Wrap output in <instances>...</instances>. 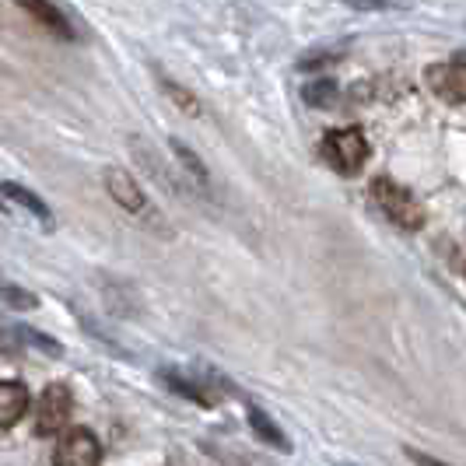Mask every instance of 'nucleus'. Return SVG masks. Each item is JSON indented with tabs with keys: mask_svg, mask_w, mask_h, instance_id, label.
I'll return each mask as SVG.
<instances>
[{
	"mask_svg": "<svg viewBox=\"0 0 466 466\" xmlns=\"http://www.w3.org/2000/svg\"><path fill=\"white\" fill-rule=\"evenodd\" d=\"M4 193H7L11 200H18L22 208L32 210V214H35V218H39L43 225H49V221H53V214H49V208L43 204V200H39V197H35V193H28V189L15 187V183H4Z\"/></svg>",
	"mask_w": 466,
	"mask_h": 466,
	"instance_id": "1a4fd4ad",
	"label": "nucleus"
},
{
	"mask_svg": "<svg viewBox=\"0 0 466 466\" xmlns=\"http://www.w3.org/2000/svg\"><path fill=\"white\" fill-rule=\"evenodd\" d=\"M249 424L257 428V435H259V439H263L267 445H278V449H288V442L280 439V428H278V424H270V420H267V414H263L259 407H249Z\"/></svg>",
	"mask_w": 466,
	"mask_h": 466,
	"instance_id": "9d476101",
	"label": "nucleus"
},
{
	"mask_svg": "<svg viewBox=\"0 0 466 466\" xmlns=\"http://www.w3.org/2000/svg\"><path fill=\"white\" fill-rule=\"evenodd\" d=\"M372 200L379 204V210H382L393 225L403 228V232H420V228H424V208H420V200L407 187H400L397 179H390V176H375Z\"/></svg>",
	"mask_w": 466,
	"mask_h": 466,
	"instance_id": "f257e3e1",
	"label": "nucleus"
},
{
	"mask_svg": "<svg viewBox=\"0 0 466 466\" xmlns=\"http://www.w3.org/2000/svg\"><path fill=\"white\" fill-rule=\"evenodd\" d=\"M28 390H25L22 382H4L0 386V428L7 431V428H15L18 418H25V410H28Z\"/></svg>",
	"mask_w": 466,
	"mask_h": 466,
	"instance_id": "6e6552de",
	"label": "nucleus"
},
{
	"mask_svg": "<svg viewBox=\"0 0 466 466\" xmlns=\"http://www.w3.org/2000/svg\"><path fill=\"white\" fill-rule=\"evenodd\" d=\"M354 7H365V11H382V7H390L386 0H348Z\"/></svg>",
	"mask_w": 466,
	"mask_h": 466,
	"instance_id": "f8f14e48",
	"label": "nucleus"
},
{
	"mask_svg": "<svg viewBox=\"0 0 466 466\" xmlns=\"http://www.w3.org/2000/svg\"><path fill=\"white\" fill-rule=\"evenodd\" d=\"M106 189L113 193V200H116L127 214H134V218H147V221L155 218L151 200L144 197V189L137 187V179H134L130 172H123V168H106Z\"/></svg>",
	"mask_w": 466,
	"mask_h": 466,
	"instance_id": "39448f33",
	"label": "nucleus"
},
{
	"mask_svg": "<svg viewBox=\"0 0 466 466\" xmlns=\"http://www.w3.org/2000/svg\"><path fill=\"white\" fill-rule=\"evenodd\" d=\"M428 88L439 95L442 102L466 106V64L463 60H449V64H431L424 74Z\"/></svg>",
	"mask_w": 466,
	"mask_h": 466,
	"instance_id": "423d86ee",
	"label": "nucleus"
},
{
	"mask_svg": "<svg viewBox=\"0 0 466 466\" xmlns=\"http://www.w3.org/2000/svg\"><path fill=\"white\" fill-rule=\"evenodd\" d=\"M18 4H22L25 15H32L46 32L60 35V39H67V43L70 39H77V35H74V25L64 18V11H60L56 4H49V0H18Z\"/></svg>",
	"mask_w": 466,
	"mask_h": 466,
	"instance_id": "0eeeda50",
	"label": "nucleus"
},
{
	"mask_svg": "<svg viewBox=\"0 0 466 466\" xmlns=\"http://www.w3.org/2000/svg\"><path fill=\"white\" fill-rule=\"evenodd\" d=\"M4 291H7V302H11V305H18V309H32V305H35V299H32L28 291H18L15 284H7Z\"/></svg>",
	"mask_w": 466,
	"mask_h": 466,
	"instance_id": "9b49d317",
	"label": "nucleus"
},
{
	"mask_svg": "<svg viewBox=\"0 0 466 466\" xmlns=\"http://www.w3.org/2000/svg\"><path fill=\"white\" fill-rule=\"evenodd\" d=\"M410 456H414V460H418L420 466H442L439 460H431V456H420V452H410Z\"/></svg>",
	"mask_w": 466,
	"mask_h": 466,
	"instance_id": "ddd939ff",
	"label": "nucleus"
},
{
	"mask_svg": "<svg viewBox=\"0 0 466 466\" xmlns=\"http://www.w3.org/2000/svg\"><path fill=\"white\" fill-rule=\"evenodd\" d=\"M319 155L329 168H337L340 176H358L365 162H369V137L358 127H344V130H329L319 140Z\"/></svg>",
	"mask_w": 466,
	"mask_h": 466,
	"instance_id": "f03ea898",
	"label": "nucleus"
},
{
	"mask_svg": "<svg viewBox=\"0 0 466 466\" xmlns=\"http://www.w3.org/2000/svg\"><path fill=\"white\" fill-rule=\"evenodd\" d=\"M102 463V445L88 428H67L56 439L53 466H98Z\"/></svg>",
	"mask_w": 466,
	"mask_h": 466,
	"instance_id": "20e7f679",
	"label": "nucleus"
},
{
	"mask_svg": "<svg viewBox=\"0 0 466 466\" xmlns=\"http://www.w3.org/2000/svg\"><path fill=\"white\" fill-rule=\"evenodd\" d=\"M74 397L64 382H53L43 390V397L35 400V431L39 435H64L67 431Z\"/></svg>",
	"mask_w": 466,
	"mask_h": 466,
	"instance_id": "7ed1b4c3",
	"label": "nucleus"
}]
</instances>
